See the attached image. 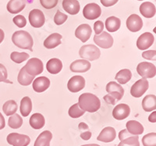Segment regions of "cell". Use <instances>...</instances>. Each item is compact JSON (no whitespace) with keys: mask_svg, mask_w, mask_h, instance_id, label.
Returning a JSON list of instances; mask_svg holds the SVG:
<instances>
[{"mask_svg":"<svg viewBox=\"0 0 156 146\" xmlns=\"http://www.w3.org/2000/svg\"><path fill=\"white\" fill-rule=\"evenodd\" d=\"M78 105L83 110L89 112H95L101 107V101L95 94L83 93L79 97Z\"/></svg>","mask_w":156,"mask_h":146,"instance_id":"6da1fadb","label":"cell"},{"mask_svg":"<svg viewBox=\"0 0 156 146\" xmlns=\"http://www.w3.org/2000/svg\"><path fill=\"white\" fill-rule=\"evenodd\" d=\"M12 41L18 48L29 49L31 52L33 51V37L26 30H17L13 33L12 36Z\"/></svg>","mask_w":156,"mask_h":146,"instance_id":"7a4b0ae2","label":"cell"},{"mask_svg":"<svg viewBox=\"0 0 156 146\" xmlns=\"http://www.w3.org/2000/svg\"><path fill=\"white\" fill-rule=\"evenodd\" d=\"M106 91L108 94L104 96V100L111 105H115V102L119 101L124 94L123 87L115 81H110L107 84Z\"/></svg>","mask_w":156,"mask_h":146,"instance_id":"3957f363","label":"cell"},{"mask_svg":"<svg viewBox=\"0 0 156 146\" xmlns=\"http://www.w3.org/2000/svg\"><path fill=\"white\" fill-rule=\"evenodd\" d=\"M79 55L82 59L87 61H94L98 59L101 55L100 49L94 45H83L80 48Z\"/></svg>","mask_w":156,"mask_h":146,"instance_id":"277c9868","label":"cell"},{"mask_svg":"<svg viewBox=\"0 0 156 146\" xmlns=\"http://www.w3.org/2000/svg\"><path fill=\"white\" fill-rule=\"evenodd\" d=\"M136 72L143 79L153 78L156 75V67L151 62H141L136 66Z\"/></svg>","mask_w":156,"mask_h":146,"instance_id":"5b68a950","label":"cell"},{"mask_svg":"<svg viewBox=\"0 0 156 146\" xmlns=\"http://www.w3.org/2000/svg\"><path fill=\"white\" fill-rule=\"evenodd\" d=\"M23 67H24L25 71L33 77H35L37 75L41 73L44 69L42 61L37 58H31L29 59Z\"/></svg>","mask_w":156,"mask_h":146,"instance_id":"8992f818","label":"cell"},{"mask_svg":"<svg viewBox=\"0 0 156 146\" xmlns=\"http://www.w3.org/2000/svg\"><path fill=\"white\" fill-rule=\"evenodd\" d=\"M6 140L12 146H27L30 142L29 136L18 133H10L6 137Z\"/></svg>","mask_w":156,"mask_h":146,"instance_id":"52a82bcc","label":"cell"},{"mask_svg":"<svg viewBox=\"0 0 156 146\" xmlns=\"http://www.w3.org/2000/svg\"><path fill=\"white\" fill-rule=\"evenodd\" d=\"M94 41L100 48H109L113 45L114 40L111 34L105 31H102L101 34L94 35Z\"/></svg>","mask_w":156,"mask_h":146,"instance_id":"ba28073f","label":"cell"},{"mask_svg":"<svg viewBox=\"0 0 156 146\" xmlns=\"http://www.w3.org/2000/svg\"><path fill=\"white\" fill-rule=\"evenodd\" d=\"M149 83L147 79H140L136 81L130 88V94L134 98H140L147 91Z\"/></svg>","mask_w":156,"mask_h":146,"instance_id":"9c48e42d","label":"cell"},{"mask_svg":"<svg viewBox=\"0 0 156 146\" xmlns=\"http://www.w3.org/2000/svg\"><path fill=\"white\" fill-rule=\"evenodd\" d=\"M101 14V9L96 3H88L83 7V15L87 20H95Z\"/></svg>","mask_w":156,"mask_h":146,"instance_id":"30bf717a","label":"cell"},{"mask_svg":"<svg viewBox=\"0 0 156 146\" xmlns=\"http://www.w3.org/2000/svg\"><path fill=\"white\" fill-rule=\"evenodd\" d=\"M29 22L32 27L39 28L42 27L45 22V17L43 12L40 9H32L29 13Z\"/></svg>","mask_w":156,"mask_h":146,"instance_id":"8fae6325","label":"cell"},{"mask_svg":"<svg viewBox=\"0 0 156 146\" xmlns=\"http://www.w3.org/2000/svg\"><path fill=\"white\" fill-rule=\"evenodd\" d=\"M85 87V79L82 76H73L68 81V90L71 92L76 93L81 91Z\"/></svg>","mask_w":156,"mask_h":146,"instance_id":"7c38bea8","label":"cell"},{"mask_svg":"<svg viewBox=\"0 0 156 146\" xmlns=\"http://www.w3.org/2000/svg\"><path fill=\"white\" fill-rule=\"evenodd\" d=\"M154 41V35L150 32H145L138 37L136 41V47L140 50H146L153 45Z\"/></svg>","mask_w":156,"mask_h":146,"instance_id":"4fadbf2b","label":"cell"},{"mask_svg":"<svg viewBox=\"0 0 156 146\" xmlns=\"http://www.w3.org/2000/svg\"><path fill=\"white\" fill-rule=\"evenodd\" d=\"M92 33V29L90 26L87 23H83L78 26L75 30V36L80 39L82 42H86L89 40Z\"/></svg>","mask_w":156,"mask_h":146,"instance_id":"5bb4252c","label":"cell"},{"mask_svg":"<svg viewBox=\"0 0 156 146\" xmlns=\"http://www.w3.org/2000/svg\"><path fill=\"white\" fill-rule=\"evenodd\" d=\"M126 27L132 32H137L143 27V20L136 14H132L126 20Z\"/></svg>","mask_w":156,"mask_h":146,"instance_id":"9a60e30c","label":"cell"},{"mask_svg":"<svg viewBox=\"0 0 156 146\" xmlns=\"http://www.w3.org/2000/svg\"><path fill=\"white\" fill-rule=\"evenodd\" d=\"M130 113V108L126 104H119L115 105L112 111V116L117 120H122L128 117Z\"/></svg>","mask_w":156,"mask_h":146,"instance_id":"2e32d148","label":"cell"},{"mask_svg":"<svg viewBox=\"0 0 156 146\" xmlns=\"http://www.w3.org/2000/svg\"><path fill=\"white\" fill-rule=\"evenodd\" d=\"M91 67L90 62L85 59H77L69 66V69L73 73H85Z\"/></svg>","mask_w":156,"mask_h":146,"instance_id":"e0dca14e","label":"cell"},{"mask_svg":"<svg viewBox=\"0 0 156 146\" xmlns=\"http://www.w3.org/2000/svg\"><path fill=\"white\" fill-rule=\"evenodd\" d=\"M115 137H116V132L115 129L112 126H107L101 130L99 135L98 136L97 139L98 141L108 143L113 141L115 139Z\"/></svg>","mask_w":156,"mask_h":146,"instance_id":"ac0fdd59","label":"cell"},{"mask_svg":"<svg viewBox=\"0 0 156 146\" xmlns=\"http://www.w3.org/2000/svg\"><path fill=\"white\" fill-rule=\"evenodd\" d=\"M50 86V80L46 77H39L33 82V89L37 93L46 91Z\"/></svg>","mask_w":156,"mask_h":146,"instance_id":"d6986e66","label":"cell"},{"mask_svg":"<svg viewBox=\"0 0 156 146\" xmlns=\"http://www.w3.org/2000/svg\"><path fill=\"white\" fill-rule=\"evenodd\" d=\"M62 7L69 14L76 15L80 11V5L77 0H63Z\"/></svg>","mask_w":156,"mask_h":146,"instance_id":"ffe728a7","label":"cell"},{"mask_svg":"<svg viewBox=\"0 0 156 146\" xmlns=\"http://www.w3.org/2000/svg\"><path fill=\"white\" fill-rule=\"evenodd\" d=\"M26 6L25 0H9L7 4V10L12 14L21 12Z\"/></svg>","mask_w":156,"mask_h":146,"instance_id":"44dd1931","label":"cell"},{"mask_svg":"<svg viewBox=\"0 0 156 146\" xmlns=\"http://www.w3.org/2000/svg\"><path fill=\"white\" fill-rule=\"evenodd\" d=\"M62 35L58 33H53L50 34L46 39L44 41V46L48 49L56 48L58 45L61 44V39H62Z\"/></svg>","mask_w":156,"mask_h":146,"instance_id":"7402d4cb","label":"cell"},{"mask_svg":"<svg viewBox=\"0 0 156 146\" xmlns=\"http://www.w3.org/2000/svg\"><path fill=\"white\" fill-rule=\"evenodd\" d=\"M126 130L132 135H140L144 132V126L136 120H129L126 123Z\"/></svg>","mask_w":156,"mask_h":146,"instance_id":"603a6c76","label":"cell"},{"mask_svg":"<svg viewBox=\"0 0 156 146\" xmlns=\"http://www.w3.org/2000/svg\"><path fill=\"white\" fill-rule=\"evenodd\" d=\"M140 14L146 18H151L155 15V5L151 2H143L140 6Z\"/></svg>","mask_w":156,"mask_h":146,"instance_id":"cb8c5ba5","label":"cell"},{"mask_svg":"<svg viewBox=\"0 0 156 146\" xmlns=\"http://www.w3.org/2000/svg\"><path fill=\"white\" fill-rule=\"evenodd\" d=\"M62 62L60 59L57 58H52L49 59L46 63V69L48 73L51 74H57L62 70Z\"/></svg>","mask_w":156,"mask_h":146,"instance_id":"d4e9b609","label":"cell"},{"mask_svg":"<svg viewBox=\"0 0 156 146\" xmlns=\"http://www.w3.org/2000/svg\"><path fill=\"white\" fill-rule=\"evenodd\" d=\"M29 123L32 128L39 130V129L42 128L45 124V119L42 114L37 112V113H34L30 116Z\"/></svg>","mask_w":156,"mask_h":146,"instance_id":"484cf974","label":"cell"},{"mask_svg":"<svg viewBox=\"0 0 156 146\" xmlns=\"http://www.w3.org/2000/svg\"><path fill=\"white\" fill-rule=\"evenodd\" d=\"M142 107L145 112H151L156 109V96L154 94H147L142 101Z\"/></svg>","mask_w":156,"mask_h":146,"instance_id":"4316f807","label":"cell"},{"mask_svg":"<svg viewBox=\"0 0 156 146\" xmlns=\"http://www.w3.org/2000/svg\"><path fill=\"white\" fill-rule=\"evenodd\" d=\"M52 138V134L49 130H44L39 134L36 139L34 146H50V141Z\"/></svg>","mask_w":156,"mask_h":146,"instance_id":"83f0119b","label":"cell"},{"mask_svg":"<svg viewBox=\"0 0 156 146\" xmlns=\"http://www.w3.org/2000/svg\"><path fill=\"white\" fill-rule=\"evenodd\" d=\"M121 20L115 16H109L105 20V27L109 32H115L120 28Z\"/></svg>","mask_w":156,"mask_h":146,"instance_id":"f1b7e54d","label":"cell"},{"mask_svg":"<svg viewBox=\"0 0 156 146\" xmlns=\"http://www.w3.org/2000/svg\"><path fill=\"white\" fill-rule=\"evenodd\" d=\"M20 110L22 114V116H27L32 110V102L30 98L28 96H25L22 98L20 101Z\"/></svg>","mask_w":156,"mask_h":146,"instance_id":"f546056e","label":"cell"},{"mask_svg":"<svg viewBox=\"0 0 156 146\" xmlns=\"http://www.w3.org/2000/svg\"><path fill=\"white\" fill-rule=\"evenodd\" d=\"M131 77L132 73L129 69H122L116 73L115 78L119 84H125L130 80Z\"/></svg>","mask_w":156,"mask_h":146,"instance_id":"4dcf8cb0","label":"cell"},{"mask_svg":"<svg viewBox=\"0 0 156 146\" xmlns=\"http://www.w3.org/2000/svg\"><path fill=\"white\" fill-rule=\"evenodd\" d=\"M34 79V77L30 76L25 71L24 67H22V69H20L17 77V80L20 84L23 86H28L31 84Z\"/></svg>","mask_w":156,"mask_h":146,"instance_id":"1f68e13d","label":"cell"},{"mask_svg":"<svg viewBox=\"0 0 156 146\" xmlns=\"http://www.w3.org/2000/svg\"><path fill=\"white\" fill-rule=\"evenodd\" d=\"M2 110L6 116H12L17 110V104L14 100H9L3 104Z\"/></svg>","mask_w":156,"mask_h":146,"instance_id":"d6a6232c","label":"cell"},{"mask_svg":"<svg viewBox=\"0 0 156 146\" xmlns=\"http://www.w3.org/2000/svg\"><path fill=\"white\" fill-rule=\"evenodd\" d=\"M23 124V119L19 114H13L12 116H9L8 120V125L12 129H18Z\"/></svg>","mask_w":156,"mask_h":146,"instance_id":"836d02e7","label":"cell"},{"mask_svg":"<svg viewBox=\"0 0 156 146\" xmlns=\"http://www.w3.org/2000/svg\"><path fill=\"white\" fill-rule=\"evenodd\" d=\"M118 146H140L138 135H132L123 139Z\"/></svg>","mask_w":156,"mask_h":146,"instance_id":"e575fe53","label":"cell"},{"mask_svg":"<svg viewBox=\"0 0 156 146\" xmlns=\"http://www.w3.org/2000/svg\"><path fill=\"white\" fill-rule=\"evenodd\" d=\"M29 58V54L26 52H12L10 55V59L16 63H21Z\"/></svg>","mask_w":156,"mask_h":146,"instance_id":"d590c367","label":"cell"},{"mask_svg":"<svg viewBox=\"0 0 156 146\" xmlns=\"http://www.w3.org/2000/svg\"><path fill=\"white\" fill-rule=\"evenodd\" d=\"M85 111L83 110L80 108V106L78 105V103L74 104L69 109L68 113L69 116L72 118H79L82 116L84 114Z\"/></svg>","mask_w":156,"mask_h":146,"instance_id":"8d00e7d4","label":"cell"},{"mask_svg":"<svg viewBox=\"0 0 156 146\" xmlns=\"http://www.w3.org/2000/svg\"><path fill=\"white\" fill-rule=\"evenodd\" d=\"M142 143L144 146H156V134L149 133L142 138Z\"/></svg>","mask_w":156,"mask_h":146,"instance_id":"74e56055","label":"cell"},{"mask_svg":"<svg viewBox=\"0 0 156 146\" xmlns=\"http://www.w3.org/2000/svg\"><path fill=\"white\" fill-rule=\"evenodd\" d=\"M67 15L62 13L61 11L57 10L56 13H55V16H54V22L56 25H62L67 20Z\"/></svg>","mask_w":156,"mask_h":146,"instance_id":"f35d334b","label":"cell"},{"mask_svg":"<svg viewBox=\"0 0 156 146\" xmlns=\"http://www.w3.org/2000/svg\"><path fill=\"white\" fill-rule=\"evenodd\" d=\"M12 21L17 26L20 28H22V27H24L27 24V20L26 18L24 17L22 15H17V16H15L13 19H12Z\"/></svg>","mask_w":156,"mask_h":146,"instance_id":"ab89813d","label":"cell"},{"mask_svg":"<svg viewBox=\"0 0 156 146\" xmlns=\"http://www.w3.org/2000/svg\"><path fill=\"white\" fill-rule=\"evenodd\" d=\"M58 2V0H40L41 5L46 9H51L55 7Z\"/></svg>","mask_w":156,"mask_h":146,"instance_id":"60d3db41","label":"cell"},{"mask_svg":"<svg viewBox=\"0 0 156 146\" xmlns=\"http://www.w3.org/2000/svg\"><path fill=\"white\" fill-rule=\"evenodd\" d=\"M7 69L3 64L0 63V82H6V83L12 84V81L7 80Z\"/></svg>","mask_w":156,"mask_h":146,"instance_id":"b9f144b4","label":"cell"},{"mask_svg":"<svg viewBox=\"0 0 156 146\" xmlns=\"http://www.w3.org/2000/svg\"><path fill=\"white\" fill-rule=\"evenodd\" d=\"M142 57L147 60H156V51L155 50H147L142 53Z\"/></svg>","mask_w":156,"mask_h":146,"instance_id":"7bdbcfd3","label":"cell"},{"mask_svg":"<svg viewBox=\"0 0 156 146\" xmlns=\"http://www.w3.org/2000/svg\"><path fill=\"white\" fill-rule=\"evenodd\" d=\"M103 29H104V23L101 20H98L94 23V30L95 34H101L103 31Z\"/></svg>","mask_w":156,"mask_h":146,"instance_id":"ee69618b","label":"cell"},{"mask_svg":"<svg viewBox=\"0 0 156 146\" xmlns=\"http://www.w3.org/2000/svg\"><path fill=\"white\" fill-rule=\"evenodd\" d=\"M118 1L119 0H101V2L105 7H109V6H112V5H114L115 3H117Z\"/></svg>","mask_w":156,"mask_h":146,"instance_id":"f6af8a7d","label":"cell"},{"mask_svg":"<svg viewBox=\"0 0 156 146\" xmlns=\"http://www.w3.org/2000/svg\"><path fill=\"white\" fill-rule=\"evenodd\" d=\"M130 136H132V134H129V132H128L126 129V130H122L119 132V138L120 141H122L123 139L126 138V137H130Z\"/></svg>","mask_w":156,"mask_h":146,"instance_id":"bcb514c9","label":"cell"},{"mask_svg":"<svg viewBox=\"0 0 156 146\" xmlns=\"http://www.w3.org/2000/svg\"><path fill=\"white\" fill-rule=\"evenodd\" d=\"M80 137L83 140H84V141H87V140H89L91 137V132L89 131V130L82 132L81 134H80Z\"/></svg>","mask_w":156,"mask_h":146,"instance_id":"7dc6e473","label":"cell"},{"mask_svg":"<svg viewBox=\"0 0 156 146\" xmlns=\"http://www.w3.org/2000/svg\"><path fill=\"white\" fill-rule=\"evenodd\" d=\"M5 119H4L3 116L2 115V113L0 112V130H2L5 127Z\"/></svg>","mask_w":156,"mask_h":146,"instance_id":"c3c4849f","label":"cell"},{"mask_svg":"<svg viewBox=\"0 0 156 146\" xmlns=\"http://www.w3.org/2000/svg\"><path fill=\"white\" fill-rule=\"evenodd\" d=\"M148 120L150 122H151V123H155L156 122V112L155 111H154V112H153L150 115V116H149Z\"/></svg>","mask_w":156,"mask_h":146,"instance_id":"681fc988","label":"cell"},{"mask_svg":"<svg viewBox=\"0 0 156 146\" xmlns=\"http://www.w3.org/2000/svg\"><path fill=\"white\" fill-rule=\"evenodd\" d=\"M78 127H79L80 130H89L88 126H87L85 123H80V124H79Z\"/></svg>","mask_w":156,"mask_h":146,"instance_id":"f907efd6","label":"cell"},{"mask_svg":"<svg viewBox=\"0 0 156 146\" xmlns=\"http://www.w3.org/2000/svg\"><path fill=\"white\" fill-rule=\"evenodd\" d=\"M4 37H5V33L2 29H0V44L3 41Z\"/></svg>","mask_w":156,"mask_h":146,"instance_id":"816d5d0a","label":"cell"},{"mask_svg":"<svg viewBox=\"0 0 156 146\" xmlns=\"http://www.w3.org/2000/svg\"><path fill=\"white\" fill-rule=\"evenodd\" d=\"M81 146H100V145L97 144H83V145H81Z\"/></svg>","mask_w":156,"mask_h":146,"instance_id":"f5cc1de1","label":"cell"},{"mask_svg":"<svg viewBox=\"0 0 156 146\" xmlns=\"http://www.w3.org/2000/svg\"><path fill=\"white\" fill-rule=\"evenodd\" d=\"M138 1H143V0H138Z\"/></svg>","mask_w":156,"mask_h":146,"instance_id":"db71d44e","label":"cell"}]
</instances>
